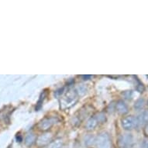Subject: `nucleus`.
<instances>
[{
	"label": "nucleus",
	"instance_id": "14",
	"mask_svg": "<svg viewBox=\"0 0 148 148\" xmlns=\"http://www.w3.org/2000/svg\"><path fill=\"white\" fill-rule=\"evenodd\" d=\"M45 96H46V92H44L41 94V95H40V99H39V101H38V103H37V106H36V109H37V110H38V109L40 108L41 105L43 104V102H44V98H45Z\"/></svg>",
	"mask_w": 148,
	"mask_h": 148
},
{
	"label": "nucleus",
	"instance_id": "8",
	"mask_svg": "<svg viewBox=\"0 0 148 148\" xmlns=\"http://www.w3.org/2000/svg\"><path fill=\"white\" fill-rule=\"evenodd\" d=\"M136 119L138 125H143L146 123H148V110H144L143 112H141Z\"/></svg>",
	"mask_w": 148,
	"mask_h": 148
},
{
	"label": "nucleus",
	"instance_id": "15",
	"mask_svg": "<svg viewBox=\"0 0 148 148\" xmlns=\"http://www.w3.org/2000/svg\"><path fill=\"white\" fill-rule=\"evenodd\" d=\"M95 118L98 120V122H101V123H102V122H104L106 120V116L103 113H99Z\"/></svg>",
	"mask_w": 148,
	"mask_h": 148
},
{
	"label": "nucleus",
	"instance_id": "18",
	"mask_svg": "<svg viewBox=\"0 0 148 148\" xmlns=\"http://www.w3.org/2000/svg\"><path fill=\"white\" fill-rule=\"evenodd\" d=\"M16 139H17V140L19 141V142H21V141H22V137H21V136H20V134H19V135L17 134Z\"/></svg>",
	"mask_w": 148,
	"mask_h": 148
},
{
	"label": "nucleus",
	"instance_id": "19",
	"mask_svg": "<svg viewBox=\"0 0 148 148\" xmlns=\"http://www.w3.org/2000/svg\"><path fill=\"white\" fill-rule=\"evenodd\" d=\"M143 148H148V142H146L143 144Z\"/></svg>",
	"mask_w": 148,
	"mask_h": 148
},
{
	"label": "nucleus",
	"instance_id": "6",
	"mask_svg": "<svg viewBox=\"0 0 148 148\" xmlns=\"http://www.w3.org/2000/svg\"><path fill=\"white\" fill-rule=\"evenodd\" d=\"M75 99H76V92H74L73 91H70L64 96L61 105L71 104L73 102H75V101H74Z\"/></svg>",
	"mask_w": 148,
	"mask_h": 148
},
{
	"label": "nucleus",
	"instance_id": "7",
	"mask_svg": "<svg viewBox=\"0 0 148 148\" xmlns=\"http://www.w3.org/2000/svg\"><path fill=\"white\" fill-rule=\"evenodd\" d=\"M116 110L120 114H126L128 112V106L123 101H119L116 103Z\"/></svg>",
	"mask_w": 148,
	"mask_h": 148
},
{
	"label": "nucleus",
	"instance_id": "9",
	"mask_svg": "<svg viewBox=\"0 0 148 148\" xmlns=\"http://www.w3.org/2000/svg\"><path fill=\"white\" fill-rule=\"evenodd\" d=\"M98 124V120L96 119L95 117H92L88 120L87 123H86V129L88 130H92L96 127Z\"/></svg>",
	"mask_w": 148,
	"mask_h": 148
},
{
	"label": "nucleus",
	"instance_id": "2",
	"mask_svg": "<svg viewBox=\"0 0 148 148\" xmlns=\"http://www.w3.org/2000/svg\"><path fill=\"white\" fill-rule=\"evenodd\" d=\"M122 126L123 127L124 130H131L136 126L138 125L137 123V119L133 116H126L122 119Z\"/></svg>",
	"mask_w": 148,
	"mask_h": 148
},
{
	"label": "nucleus",
	"instance_id": "10",
	"mask_svg": "<svg viewBox=\"0 0 148 148\" xmlns=\"http://www.w3.org/2000/svg\"><path fill=\"white\" fill-rule=\"evenodd\" d=\"M35 141H36V136L33 134H28V135L26 136V138H25V144H26L27 147H31V146L34 144Z\"/></svg>",
	"mask_w": 148,
	"mask_h": 148
},
{
	"label": "nucleus",
	"instance_id": "1",
	"mask_svg": "<svg viewBox=\"0 0 148 148\" xmlns=\"http://www.w3.org/2000/svg\"><path fill=\"white\" fill-rule=\"evenodd\" d=\"M96 145L99 148H111V140L110 137L107 134H99L95 140Z\"/></svg>",
	"mask_w": 148,
	"mask_h": 148
},
{
	"label": "nucleus",
	"instance_id": "5",
	"mask_svg": "<svg viewBox=\"0 0 148 148\" xmlns=\"http://www.w3.org/2000/svg\"><path fill=\"white\" fill-rule=\"evenodd\" d=\"M52 134H44L40 136L36 139V144L39 147L45 146L47 144H49L52 140Z\"/></svg>",
	"mask_w": 148,
	"mask_h": 148
},
{
	"label": "nucleus",
	"instance_id": "13",
	"mask_svg": "<svg viewBox=\"0 0 148 148\" xmlns=\"http://www.w3.org/2000/svg\"><path fill=\"white\" fill-rule=\"evenodd\" d=\"M86 91H87V89H86V88L83 85H79L78 88H77V89H76V92H78V93H79L81 95H84L86 93Z\"/></svg>",
	"mask_w": 148,
	"mask_h": 148
},
{
	"label": "nucleus",
	"instance_id": "16",
	"mask_svg": "<svg viewBox=\"0 0 148 148\" xmlns=\"http://www.w3.org/2000/svg\"><path fill=\"white\" fill-rule=\"evenodd\" d=\"M93 141H94V138L92 137V136H89V137H87L86 140H85V144L86 145H91L92 143H93Z\"/></svg>",
	"mask_w": 148,
	"mask_h": 148
},
{
	"label": "nucleus",
	"instance_id": "12",
	"mask_svg": "<svg viewBox=\"0 0 148 148\" xmlns=\"http://www.w3.org/2000/svg\"><path fill=\"white\" fill-rule=\"evenodd\" d=\"M144 106V100L140 99H138L135 102V105H134V108L136 109H142Z\"/></svg>",
	"mask_w": 148,
	"mask_h": 148
},
{
	"label": "nucleus",
	"instance_id": "11",
	"mask_svg": "<svg viewBox=\"0 0 148 148\" xmlns=\"http://www.w3.org/2000/svg\"><path fill=\"white\" fill-rule=\"evenodd\" d=\"M63 144V141L61 139H57L55 140L51 141L47 146V148H61Z\"/></svg>",
	"mask_w": 148,
	"mask_h": 148
},
{
	"label": "nucleus",
	"instance_id": "4",
	"mask_svg": "<svg viewBox=\"0 0 148 148\" xmlns=\"http://www.w3.org/2000/svg\"><path fill=\"white\" fill-rule=\"evenodd\" d=\"M56 122V119L54 118H45L44 119H43L40 123L38 125V127L40 130H43V131H46L47 130L51 128V126H53V124L55 123Z\"/></svg>",
	"mask_w": 148,
	"mask_h": 148
},
{
	"label": "nucleus",
	"instance_id": "17",
	"mask_svg": "<svg viewBox=\"0 0 148 148\" xmlns=\"http://www.w3.org/2000/svg\"><path fill=\"white\" fill-rule=\"evenodd\" d=\"M144 134H145L146 136H148V124L147 125L145 129H144Z\"/></svg>",
	"mask_w": 148,
	"mask_h": 148
},
{
	"label": "nucleus",
	"instance_id": "3",
	"mask_svg": "<svg viewBox=\"0 0 148 148\" xmlns=\"http://www.w3.org/2000/svg\"><path fill=\"white\" fill-rule=\"evenodd\" d=\"M133 144V136L131 134H124L119 139V147L120 148H130Z\"/></svg>",
	"mask_w": 148,
	"mask_h": 148
}]
</instances>
